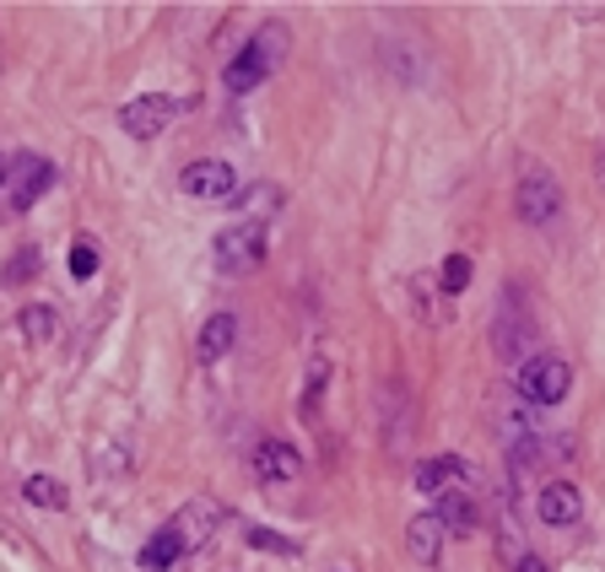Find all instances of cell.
Returning a JSON list of instances; mask_svg holds the SVG:
<instances>
[{
  "instance_id": "cell-4",
  "label": "cell",
  "mask_w": 605,
  "mask_h": 572,
  "mask_svg": "<svg viewBox=\"0 0 605 572\" xmlns=\"http://www.w3.org/2000/svg\"><path fill=\"white\" fill-rule=\"evenodd\" d=\"M573 389V368L563 357H535L519 368V395L530 406H563V395Z\"/></svg>"
},
{
  "instance_id": "cell-19",
  "label": "cell",
  "mask_w": 605,
  "mask_h": 572,
  "mask_svg": "<svg viewBox=\"0 0 605 572\" xmlns=\"http://www.w3.org/2000/svg\"><path fill=\"white\" fill-rule=\"evenodd\" d=\"M470 276H476V265H470L465 254H449V260L439 265V286H444V291H465Z\"/></svg>"
},
{
  "instance_id": "cell-22",
  "label": "cell",
  "mask_w": 605,
  "mask_h": 572,
  "mask_svg": "<svg viewBox=\"0 0 605 572\" xmlns=\"http://www.w3.org/2000/svg\"><path fill=\"white\" fill-rule=\"evenodd\" d=\"M514 572H552V568H546L541 557H519V562H514Z\"/></svg>"
},
{
  "instance_id": "cell-18",
  "label": "cell",
  "mask_w": 605,
  "mask_h": 572,
  "mask_svg": "<svg viewBox=\"0 0 605 572\" xmlns=\"http://www.w3.org/2000/svg\"><path fill=\"white\" fill-rule=\"evenodd\" d=\"M98 260H103V254H98L92 238H76V244H71V276H76V282H92V276H98Z\"/></svg>"
},
{
  "instance_id": "cell-10",
  "label": "cell",
  "mask_w": 605,
  "mask_h": 572,
  "mask_svg": "<svg viewBox=\"0 0 605 572\" xmlns=\"http://www.w3.org/2000/svg\"><path fill=\"white\" fill-rule=\"evenodd\" d=\"M168 524L178 530L184 551H200V546H206V535H217V524H222V508H217V502H184V508H178Z\"/></svg>"
},
{
  "instance_id": "cell-14",
  "label": "cell",
  "mask_w": 605,
  "mask_h": 572,
  "mask_svg": "<svg viewBox=\"0 0 605 572\" xmlns=\"http://www.w3.org/2000/svg\"><path fill=\"white\" fill-rule=\"evenodd\" d=\"M233 340H238V319H233V313H211V319L200 324L195 357H200V362H222V357L233 351Z\"/></svg>"
},
{
  "instance_id": "cell-1",
  "label": "cell",
  "mask_w": 605,
  "mask_h": 572,
  "mask_svg": "<svg viewBox=\"0 0 605 572\" xmlns=\"http://www.w3.org/2000/svg\"><path fill=\"white\" fill-rule=\"evenodd\" d=\"M287 49H293V33H287V22H266L244 49H238V60L227 65V87L233 92H255L266 76H276L282 71V60H287Z\"/></svg>"
},
{
  "instance_id": "cell-21",
  "label": "cell",
  "mask_w": 605,
  "mask_h": 572,
  "mask_svg": "<svg viewBox=\"0 0 605 572\" xmlns=\"http://www.w3.org/2000/svg\"><path fill=\"white\" fill-rule=\"evenodd\" d=\"M33 265H38V254H33V249H27V254H16V260H11V282H27V271H33Z\"/></svg>"
},
{
  "instance_id": "cell-9",
  "label": "cell",
  "mask_w": 605,
  "mask_h": 572,
  "mask_svg": "<svg viewBox=\"0 0 605 572\" xmlns=\"http://www.w3.org/2000/svg\"><path fill=\"white\" fill-rule=\"evenodd\" d=\"M470 481H476V470H470L459 453H439V459H422V464H417V492H428V497L465 492Z\"/></svg>"
},
{
  "instance_id": "cell-23",
  "label": "cell",
  "mask_w": 605,
  "mask_h": 572,
  "mask_svg": "<svg viewBox=\"0 0 605 572\" xmlns=\"http://www.w3.org/2000/svg\"><path fill=\"white\" fill-rule=\"evenodd\" d=\"M595 167H601V184H605V146H601V157H595Z\"/></svg>"
},
{
  "instance_id": "cell-7",
  "label": "cell",
  "mask_w": 605,
  "mask_h": 572,
  "mask_svg": "<svg viewBox=\"0 0 605 572\" xmlns=\"http://www.w3.org/2000/svg\"><path fill=\"white\" fill-rule=\"evenodd\" d=\"M178 189L189 200H238V173L222 157H200V162H189L178 173Z\"/></svg>"
},
{
  "instance_id": "cell-5",
  "label": "cell",
  "mask_w": 605,
  "mask_h": 572,
  "mask_svg": "<svg viewBox=\"0 0 605 572\" xmlns=\"http://www.w3.org/2000/svg\"><path fill=\"white\" fill-rule=\"evenodd\" d=\"M173 120H178V98H168V92H147V98H136V103L120 109V130L131 141H157Z\"/></svg>"
},
{
  "instance_id": "cell-8",
  "label": "cell",
  "mask_w": 605,
  "mask_h": 572,
  "mask_svg": "<svg viewBox=\"0 0 605 572\" xmlns=\"http://www.w3.org/2000/svg\"><path fill=\"white\" fill-rule=\"evenodd\" d=\"M535 513H541V524L568 530V524H579V519H584V492H579L573 481H546V486H541V497H535Z\"/></svg>"
},
{
  "instance_id": "cell-12",
  "label": "cell",
  "mask_w": 605,
  "mask_h": 572,
  "mask_svg": "<svg viewBox=\"0 0 605 572\" xmlns=\"http://www.w3.org/2000/svg\"><path fill=\"white\" fill-rule=\"evenodd\" d=\"M406 557H411L417 568H433V562L444 557V524H439V513H417V519L406 524Z\"/></svg>"
},
{
  "instance_id": "cell-15",
  "label": "cell",
  "mask_w": 605,
  "mask_h": 572,
  "mask_svg": "<svg viewBox=\"0 0 605 572\" xmlns=\"http://www.w3.org/2000/svg\"><path fill=\"white\" fill-rule=\"evenodd\" d=\"M184 557H189V551H184V540H178V530H173V524H162L147 546H141V568H147V572H168L173 562H184Z\"/></svg>"
},
{
  "instance_id": "cell-24",
  "label": "cell",
  "mask_w": 605,
  "mask_h": 572,
  "mask_svg": "<svg viewBox=\"0 0 605 572\" xmlns=\"http://www.w3.org/2000/svg\"><path fill=\"white\" fill-rule=\"evenodd\" d=\"M5 167H11V162H5V157H0V189H5Z\"/></svg>"
},
{
  "instance_id": "cell-17",
  "label": "cell",
  "mask_w": 605,
  "mask_h": 572,
  "mask_svg": "<svg viewBox=\"0 0 605 572\" xmlns=\"http://www.w3.org/2000/svg\"><path fill=\"white\" fill-rule=\"evenodd\" d=\"M22 497H27L33 508H54V513H60V508L71 502V497H65V486H60L54 475H27V486H22Z\"/></svg>"
},
{
  "instance_id": "cell-2",
  "label": "cell",
  "mask_w": 605,
  "mask_h": 572,
  "mask_svg": "<svg viewBox=\"0 0 605 572\" xmlns=\"http://www.w3.org/2000/svg\"><path fill=\"white\" fill-rule=\"evenodd\" d=\"M514 211H519V222L524 227H552L557 216H563V189H557V178L546 173V167H524L519 173V195H514Z\"/></svg>"
},
{
  "instance_id": "cell-11",
  "label": "cell",
  "mask_w": 605,
  "mask_h": 572,
  "mask_svg": "<svg viewBox=\"0 0 605 572\" xmlns=\"http://www.w3.org/2000/svg\"><path fill=\"white\" fill-rule=\"evenodd\" d=\"M255 475L271 481V486H287V481L302 475V453L293 443H260L255 448Z\"/></svg>"
},
{
  "instance_id": "cell-6",
  "label": "cell",
  "mask_w": 605,
  "mask_h": 572,
  "mask_svg": "<svg viewBox=\"0 0 605 572\" xmlns=\"http://www.w3.org/2000/svg\"><path fill=\"white\" fill-rule=\"evenodd\" d=\"M49 184H54V167H49L38 151H22V157H11V167H5L11 211H33V206L49 195Z\"/></svg>"
},
{
  "instance_id": "cell-16",
  "label": "cell",
  "mask_w": 605,
  "mask_h": 572,
  "mask_svg": "<svg viewBox=\"0 0 605 572\" xmlns=\"http://www.w3.org/2000/svg\"><path fill=\"white\" fill-rule=\"evenodd\" d=\"M54 308L49 302H33V308H22V335H27V346H44V340H54Z\"/></svg>"
},
{
  "instance_id": "cell-20",
  "label": "cell",
  "mask_w": 605,
  "mask_h": 572,
  "mask_svg": "<svg viewBox=\"0 0 605 572\" xmlns=\"http://www.w3.org/2000/svg\"><path fill=\"white\" fill-rule=\"evenodd\" d=\"M249 551H276V557H298V540H282L276 530H249Z\"/></svg>"
},
{
  "instance_id": "cell-3",
  "label": "cell",
  "mask_w": 605,
  "mask_h": 572,
  "mask_svg": "<svg viewBox=\"0 0 605 572\" xmlns=\"http://www.w3.org/2000/svg\"><path fill=\"white\" fill-rule=\"evenodd\" d=\"M266 249H271V244H266L260 227H227V233H217L211 260H217L222 276H249V271L266 265Z\"/></svg>"
},
{
  "instance_id": "cell-13",
  "label": "cell",
  "mask_w": 605,
  "mask_h": 572,
  "mask_svg": "<svg viewBox=\"0 0 605 572\" xmlns=\"http://www.w3.org/2000/svg\"><path fill=\"white\" fill-rule=\"evenodd\" d=\"M433 513H439L444 535H470V530H476V519H481V508H476V492H470V486H465V492H444V497L433 502Z\"/></svg>"
}]
</instances>
